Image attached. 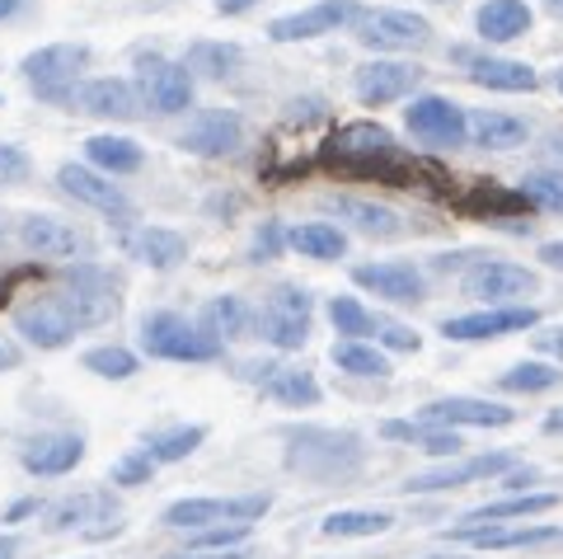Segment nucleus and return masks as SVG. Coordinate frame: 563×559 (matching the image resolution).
<instances>
[{"label": "nucleus", "instance_id": "nucleus-1", "mask_svg": "<svg viewBox=\"0 0 563 559\" xmlns=\"http://www.w3.org/2000/svg\"><path fill=\"white\" fill-rule=\"evenodd\" d=\"M320 165L343 169L352 179L390 184V188H413V184H422V174H442L428 161L404 155L399 142L380 128V122H347V128H339L320 146Z\"/></svg>", "mask_w": 563, "mask_h": 559}, {"label": "nucleus", "instance_id": "nucleus-2", "mask_svg": "<svg viewBox=\"0 0 563 559\" xmlns=\"http://www.w3.org/2000/svg\"><path fill=\"white\" fill-rule=\"evenodd\" d=\"M287 470H296L301 480H314V484H333V480H347L357 475L366 451H362V438L357 432H343V428H314V424H301V428H287Z\"/></svg>", "mask_w": 563, "mask_h": 559}, {"label": "nucleus", "instance_id": "nucleus-3", "mask_svg": "<svg viewBox=\"0 0 563 559\" xmlns=\"http://www.w3.org/2000/svg\"><path fill=\"white\" fill-rule=\"evenodd\" d=\"M90 66V47L85 43H52V47H38L24 57V80L33 85V95L47 99V103H76V80L80 72Z\"/></svg>", "mask_w": 563, "mask_h": 559}, {"label": "nucleus", "instance_id": "nucleus-4", "mask_svg": "<svg viewBox=\"0 0 563 559\" xmlns=\"http://www.w3.org/2000/svg\"><path fill=\"white\" fill-rule=\"evenodd\" d=\"M141 348L165 362H217L221 358V339H211L202 325H188L174 310H155V316L141 320Z\"/></svg>", "mask_w": 563, "mask_h": 559}, {"label": "nucleus", "instance_id": "nucleus-5", "mask_svg": "<svg viewBox=\"0 0 563 559\" xmlns=\"http://www.w3.org/2000/svg\"><path fill=\"white\" fill-rule=\"evenodd\" d=\"M268 494H250V498H179L165 508V527L174 531H207V527H225V522H254L268 513Z\"/></svg>", "mask_w": 563, "mask_h": 559}, {"label": "nucleus", "instance_id": "nucleus-6", "mask_svg": "<svg viewBox=\"0 0 563 559\" xmlns=\"http://www.w3.org/2000/svg\"><path fill=\"white\" fill-rule=\"evenodd\" d=\"M357 43L376 52H413L432 43V29L413 10H366L357 24Z\"/></svg>", "mask_w": 563, "mask_h": 559}, {"label": "nucleus", "instance_id": "nucleus-7", "mask_svg": "<svg viewBox=\"0 0 563 559\" xmlns=\"http://www.w3.org/2000/svg\"><path fill=\"white\" fill-rule=\"evenodd\" d=\"M136 90L155 113H184L192 109V76L184 62L169 57H141L136 62Z\"/></svg>", "mask_w": 563, "mask_h": 559}, {"label": "nucleus", "instance_id": "nucleus-8", "mask_svg": "<svg viewBox=\"0 0 563 559\" xmlns=\"http://www.w3.org/2000/svg\"><path fill=\"white\" fill-rule=\"evenodd\" d=\"M409 132L418 136L422 146H437V151H446V146H465V136H470V118L461 103H451L442 95H422L409 103Z\"/></svg>", "mask_w": 563, "mask_h": 559}, {"label": "nucleus", "instance_id": "nucleus-9", "mask_svg": "<svg viewBox=\"0 0 563 559\" xmlns=\"http://www.w3.org/2000/svg\"><path fill=\"white\" fill-rule=\"evenodd\" d=\"M258 335L273 348H301L310 339V296L301 287H277L258 310Z\"/></svg>", "mask_w": 563, "mask_h": 559}, {"label": "nucleus", "instance_id": "nucleus-10", "mask_svg": "<svg viewBox=\"0 0 563 559\" xmlns=\"http://www.w3.org/2000/svg\"><path fill=\"white\" fill-rule=\"evenodd\" d=\"M57 184H62L66 198L95 207V212H103V217L118 221V226H132V221H136L132 198L122 194L113 179H103V174H95V169H85V165H62V169H57Z\"/></svg>", "mask_w": 563, "mask_h": 559}, {"label": "nucleus", "instance_id": "nucleus-11", "mask_svg": "<svg viewBox=\"0 0 563 559\" xmlns=\"http://www.w3.org/2000/svg\"><path fill=\"white\" fill-rule=\"evenodd\" d=\"M465 296H479L488 306H503V302H521V296H536L540 292V277L521 264H507V259H479L470 273H465Z\"/></svg>", "mask_w": 563, "mask_h": 559}, {"label": "nucleus", "instance_id": "nucleus-12", "mask_svg": "<svg viewBox=\"0 0 563 559\" xmlns=\"http://www.w3.org/2000/svg\"><path fill=\"white\" fill-rule=\"evenodd\" d=\"M362 6L357 0H320L310 10H296V14H282V20L268 24V39L273 43H301V39H320V33H339L343 24H357L362 20Z\"/></svg>", "mask_w": 563, "mask_h": 559}, {"label": "nucleus", "instance_id": "nucleus-13", "mask_svg": "<svg viewBox=\"0 0 563 559\" xmlns=\"http://www.w3.org/2000/svg\"><path fill=\"white\" fill-rule=\"evenodd\" d=\"M14 329L38 348H62L80 325H76V316H70L62 292H43V296H33V302H24L20 310H14Z\"/></svg>", "mask_w": 563, "mask_h": 559}, {"label": "nucleus", "instance_id": "nucleus-14", "mask_svg": "<svg viewBox=\"0 0 563 559\" xmlns=\"http://www.w3.org/2000/svg\"><path fill=\"white\" fill-rule=\"evenodd\" d=\"M422 66L418 62H366L357 66V76H352V90L366 109H380V103H395V99H409L418 85H422Z\"/></svg>", "mask_w": 563, "mask_h": 559}, {"label": "nucleus", "instance_id": "nucleus-15", "mask_svg": "<svg viewBox=\"0 0 563 559\" xmlns=\"http://www.w3.org/2000/svg\"><path fill=\"white\" fill-rule=\"evenodd\" d=\"M179 146L192 151V155H207V161H217V155H235L244 146V122L231 109H202L198 118L188 122Z\"/></svg>", "mask_w": 563, "mask_h": 559}, {"label": "nucleus", "instance_id": "nucleus-16", "mask_svg": "<svg viewBox=\"0 0 563 559\" xmlns=\"http://www.w3.org/2000/svg\"><path fill=\"white\" fill-rule=\"evenodd\" d=\"M451 62L465 66V76L484 90H507V95H531L536 90V72L526 62L512 57H484V52H470V47H451Z\"/></svg>", "mask_w": 563, "mask_h": 559}, {"label": "nucleus", "instance_id": "nucleus-17", "mask_svg": "<svg viewBox=\"0 0 563 559\" xmlns=\"http://www.w3.org/2000/svg\"><path fill=\"white\" fill-rule=\"evenodd\" d=\"M20 461L29 475H43V480L70 475L85 461V438L80 432H38V438H29L20 447Z\"/></svg>", "mask_w": 563, "mask_h": 559}, {"label": "nucleus", "instance_id": "nucleus-18", "mask_svg": "<svg viewBox=\"0 0 563 559\" xmlns=\"http://www.w3.org/2000/svg\"><path fill=\"white\" fill-rule=\"evenodd\" d=\"M418 424H432V428H507L512 424V409L488 405V399H470V395H451V399H432V405L418 414Z\"/></svg>", "mask_w": 563, "mask_h": 559}, {"label": "nucleus", "instance_id": "nucleus-19", "mask_svg": "<svg viewBox=\"0 0 563 559\" xmlns=\"http://www.w3.org/2000/svg\"><path fill=\"white\" fill-rule=\"evenodd\" d=\"M536 329V310L531 306H493V310H474V316H455L442 325L446 339H503V335H521Z\"/></svg>", "mask_w": 563, "mask_h": 559}, {"label": "nucleus", "instance_id": "nucleus-20", "mask_svg": "<svg viewBox=\"0 0 563 559\" xmlns=\"http://www.w3.org/2000/svg\"><path fill=\"white\" fill-rule=\"evenodd\" d=\"M244 376L258 381L263 395H273L277 405H291V409H310L320 405V386H314V376L306 372V366H282V362H254L244 366Z\"/></svg>", "mask_w": 563, "mask_h": 559}, {"label": "nucleus", "instance_id": "nucleus-21", "mask_svg": "<svg viewBox=\"0 0 563 559\" xmlns=\"http://www.w3.org/2000/svg\"><path fill=\"white\" fill-rule=\"evenodd\" d=\"M76 103L85 113L95 118H118V122H132L141 118V109H146V99H141V90L132 80H118V76H103V80H85Z\"/></svg>", "mask_w": 563, "mask_h": 559}, {"label": "nucleus", "instance_id": "nucleus-22", "mask_svg": "<svg viewBox=\"0 0 563 559\" xmlns=\"http://www.w3.org/2000/svg\"><path fill=\"white\" fill-rule=\"evenodd\" d=\"M517 461L503 457V451H493V457H474V461H461V465H442V470H428V475H413L409 494H437V489H461L470 480H493V475H512Z\"/></svg>", "mask_w": 563, "mask_h": 559}, {"label": "nucleus", "instance_id": "nucleus-23", "mask_svg": "<svg viewBox=\"0 0 563 559\" xmlns=\"http://www.w3.org/2000/svg\"><path fill=\"white\" fill-rule=\"evenodd\" d=\"M352 283L385 296V302H395V306L422 302V273L413 264H362V268H352Z\"/></svg>", "mask_w": 563, "mask_h": 559}, {"label": "nucleus", "instance_id": "nucleus-24", "mask_svg": "<svg viewBox=\"0 0 563 559\" xmlns=\"http://www.w3.org/2000/svg\"><path fill=\"white\" fill-rule=\"evenodd\" d=\"M122 254L146 268H174L188 259V240L179 231H165V226H136L122 235Z\"/></svg>", "mask_w": 563, "mask_h": 559}, {"label": "nucleus", "instance_id": "nucleus-25", "mask_svg": "<svg viewBox=\"0 0 563 559\" xmlns=\"http://www.w3.org/2000/svg\"><path fill=\"white\" fill-rule=\"evenodd\" d=\"M20 240H24V250H33L38 259H70V254L90 250V240H85L76 226L57 221V217H24L20 221Z\"/></svg>", "mask_w": 563, "mask_h": 559}, {"label": "nucleus", "instance_id": "nucleus-26", "mask_svg": "<svg viewBox=\"0 0 563 559\" xmlns=\"http://www.w3.org/2000/svg\"><path fill=\"white\" fill-rule=\"evenodd\" d=\"M465 217H488V221H517L521 212H531V202L521 198V188H503L493 179H474L465 198H455Z\"/></svg>", "mask_w": 563, "mask_h": 559}, {"label": "nucleus", "instance_id": "nucleus-27", "mask_svg": "<svg viewBox=\"0 0 563 559\" xmlns=\"http://www.w3.org/2000/svg\"><path fill=\"white\" fill-rule=\"evenodd\" d=\"M85 522H113L118 527V503L113 494H103V489H90V494H70L62 503H52L47 513V527L52 531H76Z\"/></svg>", "mask_w": 563, "mask_h": 559}, {"label": "nucleus", "instance_id": "nucleus-28", "mask_svg": "<svg viewBox=\"0 0 563 559\" xmlns=\"http://www.w3.org/2000/svg\"><path fill=\"white\" fill-rule=\"evenodd\" d=\"M474 24H479L484 43H512L526 39V29H531V6L526 0H488L474 14Z\"/></svg>", "mask_w": 563, "mask_h": 559}, {"label": "nucleus", "instance_id": "nucleus-29", "mask_svg": "<svg viewBox=\"0 0 563 559\" xmlns=\"http://www.w3.org/2000/svg\"><path fill=\"white\" fill-rule=\"evenodd\" d=\"M324 207H329V212H339L343 221H352L362 235H372V240L404 235L399 212H390V207H376V202H366V198H324Z\"/></svg>", "mask_w": 563, "mask_h": 559}, {"label": "nucleus", "instance_id": "nucleus-30", "mask_svg": "<svg viewBox=\"0 0 563 559\" xmlns=\"http://www.w3.org/2000/svg\"><path fill=\"white\" fill-rule=\"evenodd\" d=\"M470 136H474V146H488V151H512V146H521L526 136H531V128H526L521 118H512V113L479 109V113H470Z\"/></svg>", "mask_w": 563, "mask_h": 559}, {"label": "nucleus", "instance_id": "nucleus-31", "mask_svg": "<svg viewBox=\"0 0 563 559\" xmlns=\"http://www.w3.org/2000/svg\"><path fill=\"white\" fill-rule=\"evenodd\" d=\"M554 503H559L554 494H517V498H503V503H484V508L465 513V522L455 531H479V527H493V522H507V517H536V513H550Z\"/></svg>", "mask_w": 563, "mask_h": 559}, {"label": "nucleus", "instance_id": "nucleus-32", "mask_svg": "<svg viewBox=\"0 0 563 559\" xmlns=\"http://www.w3.org/2000/svg\"><path fill=\"white\" fill-rule=\"evenodd\" d=\"M240 62H244V52L235 43H192L184 52V66H188V76H207V80H225V76H235L240 72Z\"/></svg>", "mask_w": 563, "mask_h": 559}, {"label": "nucleus", "instance_id": "nucleus-33", "mask_svg": "<svg viewBox=\"0 0 563 559\" xmlns=\"http://www.w3.org/2000/svg\"><path fill=\"white\" fill-rule=\"evenodd\" d=\"M385 438H395V442H413V447H422V451H432V457H455L461 451V438H455L451 428H432V424H404V418H390V424L380 428Z\"/></svg>", "mask_w": 563, "mask_h": 559}, {"label": "nucleus", "instance_id": "nucleus-34", "mask_svg": "<svg viewBox=\"0 0 563 559\" xmlns=\"http://www.w3.org/2000/svg\"><path fill=\"white\" fill-rule=\"evenodd\" d=\"M554 527H479V531H455V540H470V546H484V550H526V546H544L554 540Z\"/></svg>", "mask_w": 563, "mask_h": 559}, {"label": "nucleus", "instance_id": "nucleus-35", "mask_svg": "<svg viewBox=\"0 0 563 559\" xmlns=\"http://www.w3.org/2000/svg\"><path fill=\"white\" fill-rule=\"evenodd\" d=\"M207 442V428L202 424H184V428H165V432H146V451H151V461L155 465H169V461H184L192 457Z\"/></svg>", "mask_w": 563, "mask_h": 559}, {"label": "nucleus", "instance_id": "nucleus-36", "mask_svg": "<svg viewBox=\"0 0 563 559\" xmlns=\"http://www.w3.org/2000/svg\"><path fill=\"white\" fill-rule=\"evenodd\" d=\"M287 240H291V250H301L306 259H339V254L347 250V235L339 231V226H329V221H306V226H296Z\"/></svg>", "mask_w": 563, "mask_h": 559}, {"label": "nucleus", "instance_id": "nucleus-37", "mask_svg": "<svg viewBox=\"0 0 563 559\" xmlns=\"http://www.w3.org/2000/svg\"><path fill=\"white\" fill-rule=\"evenodd\" d=\"M85 155L109 174H136L141 169V146L128 142V136H90V142H85Z\"/></svg>", "mask_w": 563, "mask_h": 559}, {"label": "nucleus", "instance_id": "nucleus-38", "mask_svg": "<svg viewBox=\"0 0 563 559\" xmlns=\"http://www.w3.org/2000/svg\"><path fill=\"white\" fill-rule=\"evenodd\" d=\"M202 329L211 339H240L250 329V310H244L240 296H211L202 310Z\"/></svg>", "mask_w": 563, "mask_h": 559}, {"label": "nucleus", "instance_id": "nucleus-39", "mask_svg": "<svg viewBox=\"0 0 563 559\" xmlns=\"http://www.w3.org/2000/svg\"><path fill=\"white\" fill-rule=\"evenodd\" d=\"M521 198L531 202V212L563 217V174L559 169H531L521 179Z\"/></svg>", "mask_w": 563, "mask_h": 559}, {"label": "nucleus", "instance_id": "nucleus-40", "mask_svg": "<svg viewBox=\"0 0 563 559\" xmlns=\"http://www.w3.org/2000/svg\"><path fill=\"white\" fill-rule=\"evenodd\" d=\"M333 366L347 376H385L390 372V362H385L380 348H366V343H352V339L333 343Z\"/></svg>", "mask_w": 563, "mask_h": 559}, {"label": "nucleus", "instance_id": "nucleus-41", "mask_svg": "<svg viewBox=\"0 0 563 559\" xmlns=\"http://www.w3.org/2000/svg\"><path fill=\"white\" fill-rule=\"evenodd\" d=\"M390 513H372V508H347V513H333L324 517V536H380L390 531Z\"/></svg>", "mask_w": 563, "mask_h": 559}, {"label": "nucleus", "instance_id": "nucleus-42", "mask_svg": "<svg viewBox=\"0 0 563 559\" xmlns=\"http://www.w3.org/2000/svg\"><path fill=\"white\" fill-rule=\"evenodd\" d=\"M563 381L559 366H544V362H521L512 372H503V391L512 395H536V391H554Z\"/></svg>", "mask_w": 563, "mask_h": 559}, {"label": "nucleus", "instance_id": "nucleus-43", "mask_svg": "<svg viewBox=\"0 0 563 559\" xmlns=\"http://www.w3.org/2000/svg\"><path fill=\"white\" fill-rule=\"evenodd\" d=\"M329 320L339 335H347L352 343H362L366 335H372V310H366L357 296H333L329 302Z\"/></svg>", "mask_w": 563, "mask_h": 559}, {"label": "nucleus", "instance_id": "nucleus-44", "mask_svg": "<svg viewBox=\"0 0 563 559\" xmlns=\"http://www.w3.org/2000/svg\"><path fill=\"white\" fill-rule=\"evenodd\" d=\"M85 366H90L95 376L128 381V376H136V353H128V348H118V343H103V348H90V353H85Z\"/></svg>", "mask_w": 563, "mask_h": 559}, {"label": "nucleus", "instance_id": "nucleus-45", "mask_svg": "<svg viewBox=\"0 0 563 559\" xmlns=\"http://www.w3.org/2000/svg\"><path fill=\"white\" fill-rule=\"evenodd\" d=\"M372 335L385 343V348H395V353H418V335L409 325H399L390 316H372Z\"/></svg>", "mask_w": 563, "mask_h": 559}, {"label": "nucleus", "instance_id": "nucleus-46", "mask_svg": "<svg viewBox=\"0 0 563 559\" xmlns=\"http://www.w3.org/2000/svg\"><path fill=\"white\" fill-rule=\"evenodd\" d=\"M244 540H250V522H225L198 536V550H244Z\"/></svg>", "mask_w": 563, "mask_h": 559}, {"label": "nucleus", "instance_id": "nucleus-47", "mask_svg": "<svg viewBox=\"0 0 563 559\" xmlns=\"http://www.w3.org/2000/svg\"><path fill=\"white\" fill-rule=\"evenodd\" d=\"M151 475H155V461H151L146 447L128 451L122 461H113V484H151Z\"/></svg>", "mask_w": 563, "mask_h": 559}, {"label": "nucleus", "instance_id": "nucleus-48", "mask_svg": "<svg viewBox=\"0 0 563 559\" xmlns=\"http://www.w3.org/2000/svg\"><path fill=\"white\" fill-rule=\"evenodd\" d=\"M29 179V155L20 146H0V184H24Z\"/></svg>", "mask_w": 563, "mask_h": 559}, {"label": "nucleus", "instance_id": "nucleus-49", "mask_svg": "<svg viewBox=\"0 0 563 559\" xmlns=\"http://www.w3.org/2000/svg\"><path fill=\"white\" fill-rule=\"evenodd\" d=\"M277 250H282V226H277V221H263V231L254 235L250 259H273Z\"/></svg>", "mask_w": 563, "mask_h": 559}, {"label": "nucleus", "instance_id": "nucleus-50", "mask_svg": "<svg viewBox=\"0 0 563 559\" xmlns=\"http://www.w3.org/2000/svg\"><path fill=\"white\" fill-rule=\"evenodd\" d=\"M540 259H544V264H550V268H559V273H563V240L540 244Z\"/></svg>", "mask_w": 563, "mask_h": 559}, {"label": "nucleus", "instance_id": "nucleus-51", "mask_svg": "<svg viewBox=\"0 0 563 559\" xmlns=\"http://www.w3.org/2000/svg\"><path fill=\"white\" fill-rule=\"evenodd\" d=\"M14 366H20V348L10 339H0V372H14Z\"/></svg>", "mask_w": 563, "mask_h": 559}, {"label": "nucleus", "instance_id": "nucleus-52", "mask_svg": "<svg viewBox=\"0 0 563 559\" xmlns=\"http://www.w3.org/2000/svg\"><path fill=\"white\" fill-rule=\"evenodd\" d=\"M179 559H250V550H198V555H179Z\"/></svg>", "mask_w": 563, "mask_h": 559}, {"label": "nucleus", "instance_id": "nucleus-53", "mask_svg": "<svg viewBox=\"0 0 563 559\" xmlns=\"http://www.w3.org/2000/svg\"><path fill=\"white\" fill-rule=\"evenodd\" d=\"M258 0H217V10L221 14H244V10H254Z\"/></svg>", "mask_w": 563, "mask_h": 559}, {"label": "nucleus", "instance_id": "nucleus-54", "mask_svg": "<svg viewBox=\"0 0 563 559\" xmlns=\"http://www.w3.org/2000/svg\"><path fill=\"white\" fill-rule=\"evenodd\" d=\"M526 484H536V470H512L507 475V489H526Z\"/></svg>", "mask_w": 563, "mask_h": 559}, {"label": "nucleus", "instance_id": "nucleus-55", "mask_svg": "<svg viewBox=\"0 0 563 559\" xmlns=\"http://www.w3.org/2000/svg\"><path fill=\"white\" fill-rule=\"evenodd\" d=\"M540 348H544V353H559L563 358V339H554V335H540Z\"/></svg>", "mask_w": 563, "mask_h": 559}, {"label": "nucleus", "instance_id": "nucleus-56", "mask_svg": "<svg viewBox=\"0 0 563 559\" xmlns=\"http://www.w3.org/2000/svg\"><path fill=\"white\" fill-rule=\"evenodd\" d=\"M20 555V546H14V536H0V559H14Z\"/></svg>", "mask_w": 563, "mask_h": 559}, {"label": "nucleus", "instance_id": "nucleus-57", "mask_svg": "<svg viewBox=\"0 0 563 559\" xmlns=\"http://www.w3.org/2000/svg\"><path fill=\"white\" fill-rule=\"evenodd\" d=\"M544 432H563V409H554L550 418H544Z\"/></svg>", "mask_w": 563, "mask_h": 559}, {"label": "nucleus", "instance_id": "nucleus-58", "mask_svg": "<svg viewBox=\"0 0 563 559\" xmlns=\"http://www.w3.org/2000/svg\"><path fill=\"white\" fill-rule=\"evenodd\" d=\"M20 6H24V0H0V20H10V14L20 10Z\"/></svg>", "mask_w": 563, "mask_h": 559}, {"label": "nucleus", "instance_id": "nucleus-59", "mask_svg": "<svg viewBox=\"0 0 563 559\" xmlns=\"http://www.w3.org/2000/svg\"><path fill=\"white\" fill-rule=\"evenodd\" d=\"M550 151H559V155H563V128H559V132L550 136Z\"/></svg>", "mask_w": 563, "mask_h": 559}, {"label": "nucleus", "instance_id": "nucleus-60", "mask_svg": "<svg viewBox=\"0 0 563 559\" xmlns=\"http://www.w3.org/2000/svg\"><path fill=\"white\" fill-rule=\"evenodd\" d=\"M544 6H550L554 14H563V0H544Z\"/></svg>", "mask_w": 563, "mask_h": 559}, {"label": "nucleus", "instance_id": "nucleus-61", "mask_svg": "<svg viewBox=\"0 0 563 559\" xmlns=\"http://www.w3.org/2000/svg\"><path fill=\"white\" fill-rule=\"evenodd\" d=\"M554 85H559V95H563V66H559V72H554Z\"/></svg>", "mask_w": 563, "mask_h": 559}, {"label": "nucleus", "instance_id": "nucleus-62", "mask_svg": "<svg viewBox=\"0 0 563 559\" xmlns=\"http://www.w3.org/2000/svg\"><path fill=\"white\" fill-rule=\"evenodd\" d=\"M0 250H5V221H0Z\"/></svg>", "mask_w": 563, "mask_h": 559}, {"label": "nucleus", "instance_id": "nucleus-63", "mask_svg": "<svg viewBox=\"0 0 563 559\" xmlns=\"http://www.w3.org/2000/svg\"><path fill=\"white\" fill-rule=\"evenodd\" d=\"M451 559H455V555H451Z\"/></svg>", "mask_w": 563, "mask_h": 559}]
</instances>
